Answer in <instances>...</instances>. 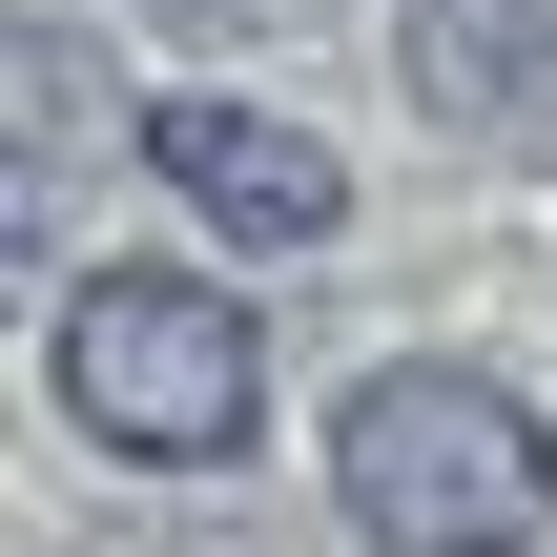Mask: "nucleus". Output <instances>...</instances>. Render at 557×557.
<instances>
[{"instance_id":"f257e3e1","label":"nucleus","mask_w":557,"mask_h":557,"mask_svg":"<svg viewBox=\"0 0 557 557\" xmlns=\"http://www.w3.org/2000/svg\"><path fill=\"white\" fill-rule=\"evenodd\" d=\"M41 393L124 475H248L269 455V310L248 248H103L41 289Z\"/></svg>"},{"instance_id":"f03ea898","label":"nucleus","mask_w":557,"mask_h":557,"mask_svg":"<svg viewBox=\"0 0 557 557\" xmlns=\"http://www.w3.org/2000/svg\"><path fill=\"white\" fill-rule=\"evenodd\" d=\"M331 517L372 557H537L557 537V413L475 351H372L331 393Z\"/></svg>"},{"instance_id":"7ed1b4c3","label":"nucleus","mask_w":557,"mask_h":557,"mask_svg":"<svg viewBox=\"0 0 557 557\" xmlns=\"http://www.w3.org/2000/svg\"><path fill=\"white\" fill-rule=\"evenodd\" d=\"M145 186H165L207 248H248V269L351 248V145H310V124L248 103V83H165V103H145Z\"/></svg>"},{"instance_id":"20e7f679","label":"nucleus","mask_w":557,"mask_h":557,"mask_svg":"<svg viewBox=\"0 0 557 557\" xmlns=\"http://www.w3.org/2000/svg\"><path fill=\"white\" fill-rule=\"evenodd\" d=\"M393 83L455 145H557V0H393Z\"/></svg>"},{"instance_id":"39448f33","label":"nucleus","mask_w":557,"mask_h":557,"mask_svg":"<svg viewBox=\"0 0 557 557\" xmlns=\"http://www.w3.org/2000/svg\"><path fill=\"white\" fill-rule=\"evenodd\" d=\"M0 62H21V145H0V207L41 227V207H62V165L103 145V41H83L62 0H21V41H0Z\"/></svg>"}]
</instances>
